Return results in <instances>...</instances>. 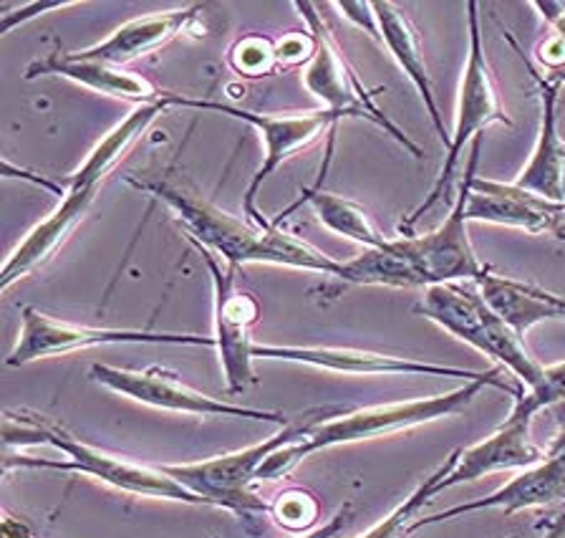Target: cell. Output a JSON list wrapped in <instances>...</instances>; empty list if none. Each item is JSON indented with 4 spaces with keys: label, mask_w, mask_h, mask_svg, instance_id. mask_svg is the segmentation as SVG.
<instances>
[{
    "label": "cell",
    "mask_w": 565,
    "mask_h": 538,
    "mask_svg": "<svg viewBox=\"0 0 565 538\" xmlns=\"http://www.w3.org/2000/svg\"><path fill=\"white\" fill-rule=\"evenodd\" d=\"M139 190L154 192L159 200L170 205L184 231L198 243V249L220 255V261L227 266L243 268L250 263H265V266H286L298 271L323 273V276L343 278V261H335L323 251L313 249L311 243L298 241L278 225L270 231H260L253 223L237 220L225 210H220L210 202L190 196V192L170 188L164 182H137L129 180Z\"/></svg>",
    "instance_id": "obj_1"
},
{
    "label": "cell",
    "mask_w": 565,
    "mask_h": 538,
    "mask_svg": "<svg viewBox=\"0 0 565 538\" xmlns=\"http://www.w3.org/2000/svg\"><path fill=\"white\" fill-rule=\"evenodd\" d=\"M164 109H170L164 99L154 104H141V107L131 112L129 117H124L121 125L114 127L109 135L86 155L84 165L78 167L76 172H71L68 178H64L66 192L64 200L58 202V208L53 210L46 220H41V223L15 245V251L8 255L3 273H0V291H3V294L15 284V281L31 276L33 271L46 266L53 255L58 253L61 245L68 241V235L76 231L78 223H82L84 215L88 213V208L94 205L96 192H99V184L104 182L106 175L114 170V165L121 160L124 152L145 135L147 127L152 125Z\"/></svg>",
    "instance_id": "obj_2"
},
{
    "label": "cell",
    "mask_w": 565,
    "mask_h": 538,
    "mask_svg": "<svg viewBox=\"0 0 565 538\" xmlns=\"http://www.w3.org/2000/svg\"><path fill=\"white\" fill-rule=\"evenodd\" d=\"M484 387H498V390L512 394L518 400L525 390L520 384H510L505 377L494 375L488 379H472L465 382L457 390L437 397H427V400L414 402H394V404H376V408H364L353 412H339L331 420L318 422V425L308 432V435L288 447H280L273 453L268 461L260 465L258 481H278L294 471V467L306 461L308 455L318 453V450H329L335 445H351L361 443V440H374L384 435H394V432L412 430L427 422H435L449 414L462 412L467 404L480 394Z\"/></svg>",
    "instance_id": "obj_3"
},
{
    "label": "cell",
    "mask_w": 565,
    "mask_h": 538,
    "mask_svg": "<svg viewBox=\"0 0 565 538\" xmlns=\"http://www.w3.org/2000/svg\"><path fill=\"white\" fill-rule=\"evenodd\" d=\"M3 443L8 450L13 445H51L68 457V461H43V457L6 453V473H11V467H43V471L82 473L88 475V478L111 485V488L131 493V496L164 498L177 503H190V506H207L200 496H194L192 490L177 483L172 475H167L162 467H149L141 463H131L127 457L104 453V450L82 443V440L71 435L64 428L51 425L46 420L13 418L11 412H6Z\"/></svg>",
    "instance_id": "obj_4"
},
{
    "label": "cell",
    "mask_w": 565,
    "mask_h": 538,
    "mask_svg": "<svg viewBox=\"0 0 565 538\" xmlns=\"http://www.w3.org/2000/svg\"><path fill=\"white\" fill-rule=\"evenodd\" d=\"M335 418L333 410L318 408L298 420H290L286 428H280L278 435H270L258 445L233 453L210 457L200 463H180V465H159L167 475L200 496L212 508H227L233 514L243 516L245 524H250L255 516L270 514V503L253 493V483L258 481L260 465L280 447L300 443L318 422Z\"/></svg>",
    "instance_id": "obj_5"
},
{
    "label": "cell",
    "mask_w": 565,
    "mask_h": 538,
    "mask_svg": "<svg viewBox=\"0 0 565 538\" xmlns=\"http://www.w3.org/2000/svg\"><path fill=\"white\" fill-rule=\"evenodd\" d=\"M414 312L435 321L452 337L467 341L482 355L498 359L502 367L515 375L518 384L525 390L543 379L545 367L537 365L525 349L523 339L492 312L475 281L429 286L424 291L422 302L414 306Z\"/></svg>",
    "instance_id": "obj_6"
},
{
    "label": "cell",
    "mask_w": 565,
    "mask_h": 538,
    "mask_svg": "<svg viewBox=\"0 0 565 538\" xmlns=\"http://www.w3.org/2000/svg\"><path fill=\"white\" fill-rule=\"evenodd\" d=\"M475 0L467 3V31H470V54H467V66L462 76V86H459V104H457V119H455V135L452 143L447 147L445 165H441V172L435 182V188L427 198H424L422 205L414 210V213L404 220L399 231L404 238L412 235V228L419 223L424 213L435 210L441 200L449 196L452 190L455 172L462 160L465 147L470 139L480 137L490 125H505L515 127V122L508 117L505 107L500 104L498 89H494L488 59H484L482 51V36H480V13H477Z\"/></svg>",
    "instance_id": "obj_7"
},
{
    "label": "cell",
    "mask_w": 565,
    "mask_h": 538,
    "mask_svg": "<svg viewBox=\"0 0 565 538\" xmlns=\"http://www.w3.org/2000/svg\"><path fill=\"white\" fill-rule=\"evenodd\" d=\"M167 107H184V109H198V112H215V114H225V117L247 122V125L255 127L260 131L263 143H265V157L263 165L258 167V172L253 175L250 184H247L245 198H243V213L250 218V223L260 231H270L273 225L268 218L263 215V210L258 208V198H260V188L263 182L270 178L278 167L290 160L300 149L311 147L313 143L323 137V131L333 129L339 125L341 117L326 112V109H316V112H306V114H288V117H270V114H255L241 107H230V104L223 102H212V99H188V96H177V94H167L164 96Z\"/></svg>",
    "instance_id": "obj_8"
},
{
    "label": "cell",
    "mask_w": 565,
    "mask_h": 538,
    "mask_svg": "<svg viewBox=\"0 0 565 538\" xmlns=\"http://www.w3.org/2000/svg\"><path fill=\"white\" fill-rule=\"evenodd\" d=\"M482 137L472 139L470 160H467V172L459 182V196L452 202V210L445 218V223L437 225L435 231L419 238H396L394 245L406 261L412 263L414 271L419 273L424 288L437 284H459V281H480L490 266H482L480 259L467 235V200H470L472 180L477 178V165H480Z\"/></svg>",
    "instance_id": "obj_9"
},
{
    "label": "cell",
    "mask_w": 565,
    "mask_h": 538,
    "mask_svg": "<svg viewBox=\"0 0 565 538\" xmlns=\"http://www.w3.org/2000/svg\"><path fill=\"white\" fill-rule=\"evenodd\" d=\"M296 8L306 19L308 31H311V36L316 41V51L306 66L303 82H306V89L323 104L321 109L331 112L341 119H366L379 129H384L386 135H392L396 143L406 149V152H412L414 157H422V149L404 135V129L396 127L394 122L376 107L374 99H371V94L361 86L359 76L353 74L349 61L343 59L339 46H335V41L331 39L323 19L316 13V6L296 3Z\"/></svg>",
    "instance_id": "obj_10"
},
{
    "label": "cell",
    "mask_w": 565,
    "mask_h": 538,
    "mask_svg": "<svg viewBox=\"0 0 565 538\" xmlns=\"http://www.w3.org/2000/svg\"><path fill=\"white\" fill-rule=\"evenodd\" d=\"M106 344H170V347H215V337H200V334H172V331H149V329H96L53 319L33 306L21 308V334L11 355L8 367H23L39 359L66 357L71 351H84Z\"/></svg>",
    "instance_id": "obj_11"
},
{
    "label": "cell",
    "mask_w": 565,
    "mask_h": 538,
    "mask_svg": "<svg viewBox=\"0 0 565 538\" xmlns=\"http://www.w3.org/2000/svg\"><path fill=\"white\" fill-rule=\"evenodd\" d=\"M92 379L96 384L106 387V390L117 392L129 400L147 404L154 410L167 412H182V414H198V418H243L255 422H273V425L286 428L288 418L282 412L273 410H258L245 408V404L223 402L217 397H210L205 392H198L180 382L174 375L164 372V369H121L111 365H94Z\"/></svg>",
    "instance_id": "obj_12"
},
{
    "label": "cell",
    "mask_w": 565,
    "mask_h": 538,
    "mask_svg": "<svg viewBox=\"0 0 565 538\" xmlns=\"http://www.w3.org/2000/svg\"><path fill=\"white\" fill-rule=\"evenodd\" d=\"M212 276V304H215V347L230 394H241L258 382L253 367V326L260 306L253 294L237 286L235 266L217 261L215 253L200 249Z\"/></svg>",
    "instance_id": "obj_13"
},
{
    "label": "cell",
    "mask_w": 565,
    "mask_h": 538,
    "mask_svg": "<svg viewBox=\"0 0 565 538\" xmlns=\"http://www.w3.org/2000/svg\"><path fill=\"white\" fill-rule=\"evenodd\" d=\"M555 506L561 510L553 516L555 528L547 538H558L565 531V418L558 435L553 437V443L545 450L541 463L527 467V471L520 473L518 478H512L510 483L502 485V488L490 493L488 498L459 503V506L441 510V514L417 518L409 526V536L422 531V528L427 526L477 514V510L498 508V510H505V516H510L515 514V510H525V508H555Z\"/></svg>",
    "instance_id": "obj_14"
},
{
    "label": "cell",
    "mask_w": 565,
    "mask_h": 538,
    "mask_svg": "<svg viewBox=\"0 0 565 538\" xmlns=\"http://www.w3.org/2000/svg\"><path fill=\"white\" fill-rule=\"evenodd\" d=\"M253 357L290 361V365H306V367L326 369V372H339V375H427V377H462L465 382H472V379H488L502 372L500 367H492L488 372H475V369L429 365V361L379 355V351L349 349V347H280V344H253Z\"/></svg>",
    "instance_id": "obj_15"
},
{
    "label": "cell",
    "mask_w": 565,
    "mask_h": 538,
    "mask_svg": "<svg viewBox=\"0 0 565 538\" xmlns=\"http://www.w3.org/2000/svg\"><path fill=\"white\" fill-rule=\"evenodd\" d=\"M467 220L518 228L530 235L565 238V200H551L518 188L515 182L502 184L494 180H472L467 200Z\"/></svg>",
    "instance_id": "obj_16"
},
{
    "label": "cell",
    "mask_w": 565,
    "mask_h": 538,
    "mask_svg": "<svg viewBox=\"0 0 565 538\" xmlns=\"http://www.w3.org/2000/svg\"><path fill=\"white\" fill-rule=\"evenodd\" d=\"M505 36L510 39L508 31ZM512 46H515V43H512ZM520 59H523L525 68L533 74L537 84V99H541V129H537V143L533 147V155H530V162L525 165V170L518 175L515 184L523 190L535 192V196L563 202L565 200V143L558 135V96H561L563 84L547 82V78L537 72L533 64H530L525 54H520Z\"/></svg>",
    "instance_id": "obj_17"
},
{
    "label": "cell",
    "mask_w": 565,
    "mask_h": 538,
    "mask_svg": "<svg viewBox=\"0 0 565 538\" xmlns=\"http://www.w3.org/2000/svg\"><path fill=\"white\" fill-rule=\"evenodd\" d=\"M530 425H533V420L518 418V414L510 412V418L490 437L459 453L455 471L437 485V496L447 488H455V485L482 478V475L500 471H527V467L541 463L545 450L533 445Z\"/></svg>",
    "instance_id": "obj_18"
},
{
    "label": "cell",
    "mask_w": 565,
    "mask_h": 538,
    "mask_svg": "<svg viewBox=\"0 0 565 538\" xmlns=\"http://www.w3.org/2000/svg\"><path fill=\"white\" fill-rule=\"evenodd\" d=\"M39 76L68 78V82L82 84L92 92L114 96V99L137 102V107H141V104L162 102L167 94L159 92L147 76L129 72V68L124 66L104 64V61L82 59L76 56L74 51H71V54H53L43 61H33V64L25 68V78Z\"/></svg>",
    "instance_id": "obj_19"
},
{
    "label": "cell",
    "mask_w": 565,
    "mask_h": 538,
    "mask_svg": "<svg viewBox=\"0 0 565 538\" xmlns=\"http://www.w3.org/2000/svg\"><path fill=\"white\" fill-rule=\"evenodd\" d=\"M202 11H205V8L194 3L177 8V11L141 15V19L119 25L109 39L94 43V46H88L84 51H74V54L82 59L104 61V64L124 66L129 64V61L167 46V43L174 41L182 31H188L190 23L198 19Z\"/></svg>",
    "instance_id": "obj_20"
},
{
    "label": "cell",
    "mask_w": 565,
    "mask_h": 538,
    "mask_svg": "<svg viewBox=\"0 0 565 538\" xmlns=\"http://www.w3.org/2000/svg\"><path fill=\"white\" fill-rule=\"evenodd\" d=\"M482 298L520 339L543 321H565V298L535 284L498 276L492 268L477 281Z\"/></svg>",
    "instance_id": "obj_21"
},
{
    "label": "cell",
    "mask_w": 565,
    "mask_h": 538,
    "mask_svg": "<svg viewBox=\"0 0 565 538\" xmlns=\"http://www.w3.org/2000/svg\"><path fill=\"white\" fill-rule=\"evenodd\" d=\"M374 15H376V25H379V39L386 43L388 54L394 56V61L399 64L402 72L409 76L414 89H417L422 96L424 109H427L439 139L445 143V147H449V139L452 137L447 135L445 117H441V112L437 107L435 89H431V78L427 72V64H424L417 31H414L409 19H406V15L394 3H374Z\"/></svg>",
    "instance_id": "obj_22"
},
{
    "label": "cell",
    "mask_w": 565,
    "mask_h": 538,
    "mask_svg": "<svg viewBox=\"0 0 565 538\" xmlns=\"http://www.w3.org/2000/svg\"><path fill=\"white\" fill-rule=\"evenodd\" d=\"M343 284L351 286H392L417 288L424 286L419 273L404 255L396 251L394 241H386L384 249H364L356 259L343 261Z\"/></svg>",
    "instance_id": "obj_23"
},
{
    "label": "cell",
    "mask_w": 565,
    "mask_h": 538,
    "mask_svg": "<svg viewBox=\"0 0 565 538\" xmlns=\"http://www.w3.org/2000/svg\"><path fill=\"white\" fill-rule=\"evenodd\" d=\"M316 215L321 223L329 228L331 233L349 238V241L364 245V249H384L388 238L376 231V225L371 223V218L359 202L331 196V192H311L308 196Z\"/></svg>",
    "instance_id": "obj_24"
},
{
    "label": "cell",
    "mask_w": 565,
    "mask_h": 538,
    "mask_svg": "<svg viewBox=\"0 0 565 538\" xmlns=\"http://www.w3.org/2000/svg\"><path fill=\"white\" fill-rule=\"evenodd\" d=\"M318 514H321V506H318L316 496L303 488L282 490L270 503V516L276 518V524L296 536L311 531Z\"/></svg>",
    "instance_id": "obj_25"
},
{
    "label": "cell",
    "mask_w": 565,
    "mask_h": 538,
    "mask_svg": "<svg viewBox=\"0 0 565 538\" xmlns=\"http://www.w3.org/2000/svg\"><path fill=\"white\" fill-rule=\"evenodd\" d=\"M545 408H565V361L545 367L541 382L525 390L512 404V414L533 420Z\"/></svg>",
    "instance_id": "obj_26"
},
{
    "label": "cell",
    "mask_w": 565,
    "mask_h": 538,
    "mask_svg": "<svg viewBox=\"0 0 565 538\" xmlns=\"http://www.w3.org/2000/svg\"><path fill=\"white\" fill-rule=\"evenodd\" d=\"M230 64H233L235 72L245 76H265L280 64L278 49L268 39L247 36L237 41L233 51H230Z\"/></svg>",
    "instance_id": "obj_27"
},
{
    "label": "cell",
    "mask_w": 565,
    "mask_h": 538,
    "mask_svg": "<svg viewBox=\"0 0 565 538\" xmlns=\"http://www.w3.org/2000/svg\"><path fill=\"white\" fill-rule=\"evenodd\" d=\"M339 11H343L347 19H351L353 23H359L361 29H366L371 36L379 39V25H376V15H374V3H333Z\"/></svg>",
    "instance_id": "obj_28"
},
{
    "label": "cell",
    "mask_w": 565,
    "mask_h": 538,
    "mask_svg": "<svg viewBox=\"0 0 565 538\" xmlns=\"http://www.w3.org/2000/svg\"><path fill=\"white\" fill-rule=\"evenodd\" d=\"M71 3H61V0H53V3H31V6H21L18 13H3V21H0V33H8L18 23H25L29 19H35L39 13L46 11H56V8H66Z\"/></svg>",
    "instance_id": "obj_29"
},
{
    "label": "cell",
    "mask_w": 565,
    "mask_h": 538,
    "mask_svg": "<svg viewBox=\"0 0 565 538\" xmlns=\"http://www.w3.org/2000/svg\"><path fill=\"white\" fill-rule=\"evenodd\" d=\"M349 524H351V503H343V508L335 510V516L329 520V524L316 528V531L300 534L296 538H335Z\"/></svg>",
    "instance_id": "obj_30"
},
{
    "label": "cell",
    "mask_w": 565,
    "mask_h": 538,
    "mask_svg": "<svg viewBox=\"0 0 565 538\" xmlns=\"http://www.w3.org/2000/svg\"><path fill=\"white\" fill-rule=\"evenodd\" d=\"M3 538H33V536H31V531L23 524H18V520H13L11 516H6V520H3Z\"/></svg>",
    "instance_id": "obj_31"
}]
</instances>
